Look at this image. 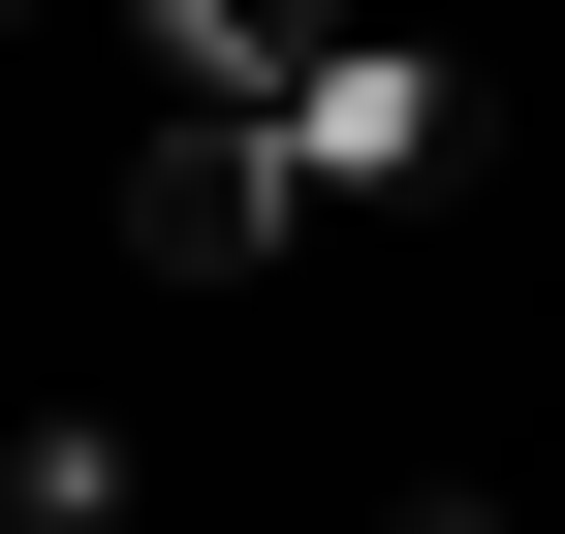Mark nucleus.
<instances>
[{
	"label": "nucleus",
	"instance_id": "1",
	"mask_svg": "<svg viewBox=\"0 0 565 534\" xmlns=\"http://www.w3.org/2000/svg\"><path fill=\"white\" fill-rule=\"evenodd\" d=\"M471 189V32H345L282 126H126V252L189 284H282V252H377Z\"/></svg>",
	"mask_w": 565,
	"mask_h": 534
},
{
	"label": "nucleus",
	"instance_id": "2",
	"mask_svg": "<svg viewBox=\"0 0 565 534\" xmlns=\"http://www.w3.org/2000/svg\"><path fill=\"white\" fill-rule=\"evenodd\" d=\"M377 32V0H95V63H126V126H282L315 63Z\"/></svg>",
	"mask_w": 565,
	"mask_h": 534
},
{
	"label": "nucleus",
	"instance_id": "3",
	"mask_svg": "<svg viewBox=\"0 0 565 534\" xmlns=\"http://www.w3.org/2000/svg\"><path fill=\"white\" fill-rule=\"evenodd\" d=\"M0 534H158V440H126V409H32V440H0Z\"/></svg>",
	"mask_w": 565,
	"mask_h": 534
},
{
	"label": "nucleus",
	"instance_id": "4",
	"mask_svg": "<svg viewBox=\"0 0 565 534\" xmlns=\"http://www.w3.org/2000/svg\"><path fill=\"white\" fill-rule=\"evenodd\" d=\"M377 534H503V503H471V472H440V503H377Z\"/></svg>",
	"mask_w": 565,
	"mask_h": 534
}]
</instances>
